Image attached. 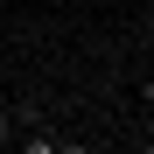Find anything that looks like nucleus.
Returning <instances> with one entry per match:
<instances>
[{
	"label": "nucleus",
	"mask_w": 154,
	"mask_h": 154,
	"mask_svg": "<svg viewBox=\"0 0 154 154\" xmlns=\"http://www.w3.org/2000/svg\"><path fill=\"white\" fill-rule=\"evenodd\" d=\"M0 147H14V112L0 105Z\"/></svg>",
	"instance_id": "1"
}]
</instances>
